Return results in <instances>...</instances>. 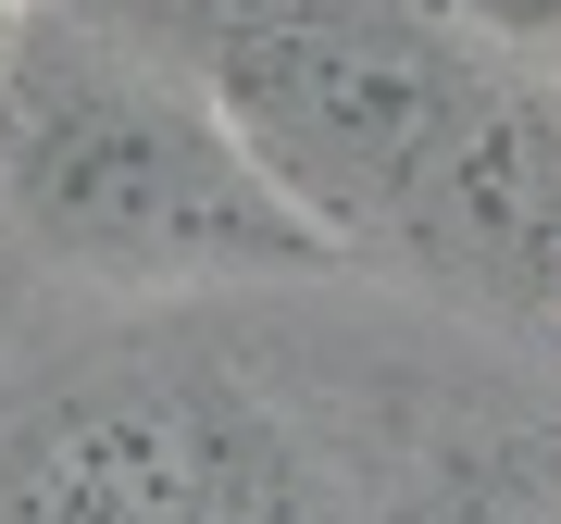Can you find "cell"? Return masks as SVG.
Listing matches in <instances>:
<instances>
[{
  "instance_id": "1",
  "label": "cell",
  "mask_w": 561,
  "mask_h": 524,
  "mask_svg": "<svg viewBox=\"0 0 561 524\" xmlns=\"http://www.w3.org/2000/svg\"><path fill=\"white\" fill-rule=\"evenodd\" d=\"M0 225L101 287L350 262L201 88H162L88 25H25L0 62Z\"/></svg>"
},
{
  "instance_id": "2",
  "label": "cell",
  "mask_w": 561,
  "mask_h": 524,
  "mask_svg": "<svg viewBox=\"0 0 561 524\" xmlns=\"http://www.w3.org/2000/svg\"><path fill=\"white\" fill-rule=\"evenodd\" d=\"M201 101L324 238L362 250L400 238L437 187L461 113L486 101V62L387 0H250L201 38Z\"/></svg>"
},
{
  "instance_id": "3",
  "label": "cell",
  "mask_w": 561,
  "mask_h": 524,
  "mask_svg": "<svg viewBox=\"0 0 561 524\" xmlns=\"http://www.w3.org/2000/svg\"><path fill=\"white\" fill-rule=\"evenodd\" d=\"M400 238L461 262L474 287L561 300V88H500L486 76V101L461 113L437 187L412 201Z\"/></svg>"
},
{
  "instance_id": "4",
  "label": "cell",
  "mask_w": 561,
  "mask_h": 524,
  "mask_svg": "<svg viewBox=\"0 0 561 524\" xmlns=\"http://www.w3.org/2000/svg\"><path fill=\"white\" fill-rule=\"evenodd\" d=\"M437 13L500 38V50H561V0H437Z\"/></svg>"
},
{
  "instance_id": "5",
  "label": "cell",
  "mask_w": 561,
  "mask_h": 524,
  "mask_svg": "<svg viewBox=\"0 0 561 524\" xmlns=\"http://www.w3.org/2000/svg\"><path fill=\"white\" fill-rule=\"evenodd\" d=\"M13 38H25V0H0V62H13Z\"/></svg>"
}]
</instances>
